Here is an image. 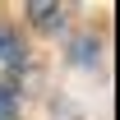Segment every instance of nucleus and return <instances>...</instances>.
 <instances>
[{"label": "nucleus", "mask_w": 120, "mask_h": 120, "mask_svg": "<svg viewBox=\"0 0 120 120\" xmlns=\"http://www.w3.org/2000/svg\"><path fill=\"white\" fill-rule=\"evenodd\" d=\"M19 69H23V46L9 28H0V88H14Z\"/></svg>", "instance_id": "obj_1"}, {"label": "nucleus", "mask_w": 120, "mask_h": 120, "mask_svg": "<svg viewBox=\"0 0 120 120\" xmlns=\"http://www.w3.org/2000/svg\"><path fill=\"white\" fill-rule=\"evenodd\" d=\"M28 14H32V23H37L42 32L60 28V19H65V14H60V5H51V0H32V5H28Z\"/></svg>", "instance_id": "obj_2"}, {"label": "nucleus", "mask_w": 120, "mask_h": 120, "mask_svg": "<svg viewBox=\"0 0 120 120\" xmlns=\"http://www.w3.org/2000/svg\"><path fill=\"white\" fill-rule=\"evenodd\" d=\"M0 120H14V88H0Z\"/></svg>", "instance_id": "obj_3"}]
</instances>
